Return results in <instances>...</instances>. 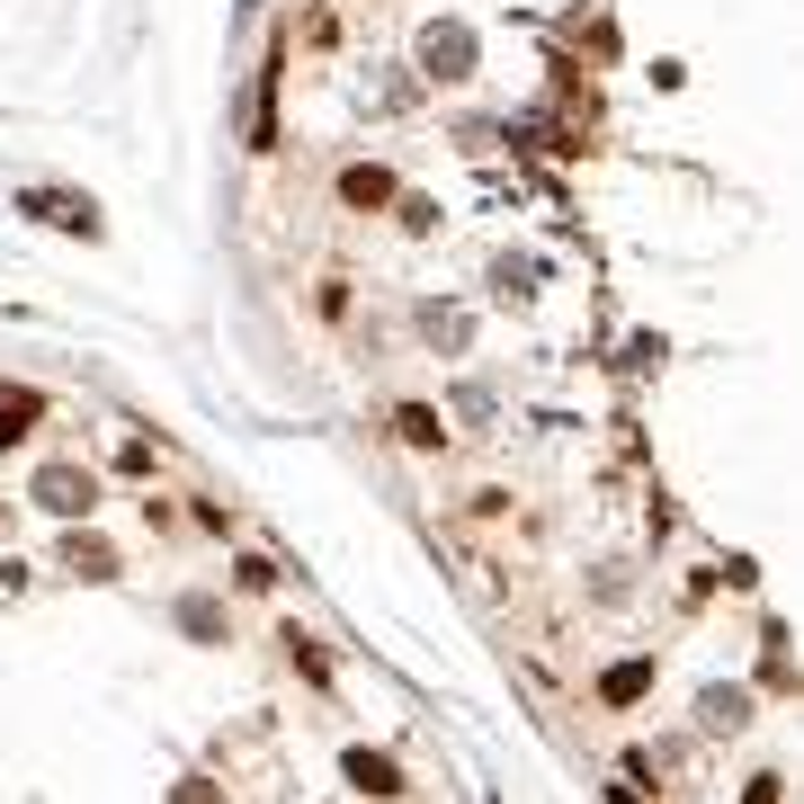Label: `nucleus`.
<instances>
[{"label": "nucleus", "instance_id": "5", "mask_svg": "<svg viewBox=\"0 0 804 804\" xmlns=\"http://www.w3.org/2000/svg\"><path fill=\"white\" fill-rule=\"evenodd\" d=\"M349 778H358V786H376V795H384V786H393V769H384V760H367V751H358V760H349Z\"/></svg>", "mask_w": 804, "mask_h": 804}, {"label": "nucleus", "instance_id": "3", "mask_svg": "<svg viewBox=\"0 0 804 804\" xmlns=\"http://www.w3.org/2000/svg\"><path fill=\"white\" fill-rule=\"evenodd\" d=\"M402 438H412V447H438V412H421V402H412V412H402Z\"/></svg>", "mask_w": 804, "mask_h": 804}, {"label": "nucleus", "instance_id": "2", "mask_svg": "<svg viewBox=\"0 0 804 804\" xmlns=\"http://www.w3.org/2000/svg\"><path fill=\"white\" fill-rule=\"evenodd\" d=\"M36 215L63 224V233H99V206H90V197H36Z\"/></svg>", "mask_w": 804, "mask_h": 804}, {"label": "nucleus", "instance_id": "6", "mask_svg": "<svg viewBox=\"0 0 804 804\" xmlns=\"http://www.w3.org/2000/svg\"><path fill=\"white\" fill-rule=\"evenodd\" d=\"M27 421H36V402H10V412H0V447H10V438H19Z\"/></svg>", "mask_w": 804, "mask_h": 804}, {"label": "nucleus", "instance_id": "1", "mask_svg": "<svg viewBox=\"0 0 804 804\" xmlns=\"http://www.w3.org/2000/svg\"><path fill=\"white\" fill-rule=\"evenodd\" d=\"M36 501H45V510H63V518H72V510H90V474H72V465H54V474L36 483Z\"/></svg>", "mask_w": 804, "mask_h": 804}, {"label": "nucleus", "instance_id": "4", "mask_svg": "<svg viewBox=\"0 0 804 804\" xmlns=\"http://www.w3.org/2000/svg\"><path fill=\"white\" fill-rule=\"evenodd\" d=\"M340 188H349V197H358V206H376V197H384V170H349V179H340Z\"/></svg>", "mask_w": 804, "mask_h": 804}]
</instances>
